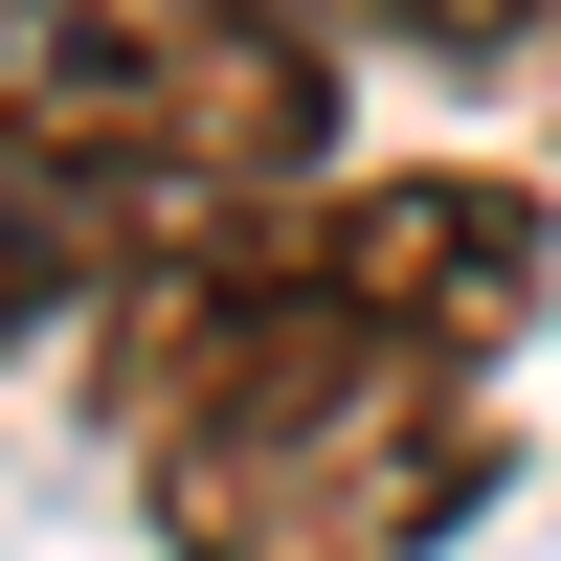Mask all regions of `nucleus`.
<instances>
[{"instance_id":"obj_1","label":"nucleus","mask_w":561,"mask_h":561,"mask_svg":"<svg viewBox=\"0 0 561 561\" xmlns=\"http://www.w3.org/2000/svg\"><path fill=\"white\" fill-rule=\"evenodd\" d=\"M90 404H113L180 561H449L494 494V382L427 359L404 314H359L293 248V203L135 270Z\"/></svg>"},{"instance_id":"obj_2","label":"nucleus","mask_w":561,"mask_h":561,"mask_svg":"<svg viewBox=\"0 0 561 561\" xmlns=\"http://www.w3.org/2000/svg\"><path fill=\"white\" fill-rule=\"evenodd\" d=\"M337 45L293 0H0V225L45 270H158L248 203H314Z\"/></svg>"},{"instance_id":"obj_3","label":"nucleus","mask_w":561,"mask_h":561,"mask_svg":"<svg viewBox=\"0 0 561 561\" xmlns=\"http://www.w3.org/2000/svg\"><path fill=\"white\" fill-rule=\"evenodd\" d=\"M293 248L337 270L359 314H404L427 359H472V382L517 359V314L561 293V225H539L494 158H382V180H314V203H293Z\"/></svg>"},{"instance_id":"obj_4","label":"nucleus","mask_w":561,"mask_h":561,"mask_svg":"<svg viewBox=\"0 0 561 561\" xmlns=\"http://www.w3.org/2000/svg\"><path fill=\"white\" fill-rule=\"evenodd\" d=\"M314 45H382V68H449V90H517L561 68V0H293Z\"/></svg>"},{"instance_id":"obj_5","label":"nucleus","mask_w":561,"mask_h":561,"mask_svg":"<svg viewBox=\"0 0 561 561\" xmlns=\"http://www.w3.org/2000/svg\"><path fill=\"white\" fill-rule=\"evenodd\" d=\"M23 293H45V248H23V225H0V337H23Z\"/></svg>"}]
</instances>
